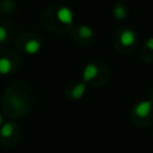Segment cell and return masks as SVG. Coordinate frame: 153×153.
<instances>
[{
    "instance_id": "cell-11",
    "label": "cell",
    "mask_w": 153,
    "mask_h": 153,
    "mask_svg": "<svg viewBox=\"0 0 153 153\" xmlns=\"http://www.w3.org/2000/svg\"><path fill=\"white\" fill-rule=\"evenodd\" d=\"M7 36H8V32H7L6 27L2 26V25H0V43L5 42L7 39Z\"/></svg>"
},
{
    "instance_id": "cell-4",
    "label": "cell",
    "mask_w": 153,
    "mask_h": 153,
    "mask_svg": "<svg viewBox=\"0 0 153 153\" xmlns=\"http://www.w3.org/2000/svg\"><path fill=\"white\" fill-rule=\"evenodd\" d=\"M97 74H98V67L94 63H88L85 66L82 71V81L84 82L91 81L93 78H96Z\"/></svg>"
},
{
    "instance_id": "cell-7",
    "label": "cell",
    "mask_w": 153,
    "mask_h": 153,
    "mask_svg": "<svg viewBox=\"0 0 153 153\" xmlns=\"http://www.w3.org/2000/svg\"><path fill=\"white\" fill-rule=\"evenodd\" d=\"M12 71V62L7 57H0V74L6 75Z\"/></svg>"
},
{
    "instance_id": "cell-13",
    "label": "cell",
    "mask_w": 153,
    "mask_h": 153,
    "mask_svg": "<svg viewBox=\"0 0 153 153\" xmlns=\"http://www.w3.org/2000/svg\"><path fill=\"white\" fill-rule=\"evenodd\" d=\"M2 126V117H1V115H0V127Z\"/></svg>"
},
{
    "instance_id": "cell-6",
    "label": "cell",
    "mask_w": 153,
    "mask_h": 153,
    "mask_svg": "<svg viewBox=\"0 0 153 153\" xmlns=\"http://www.w3.org/2000/svg\"><path fill=\"white\" fill-rule=\"evenodd\" d=\"M85 91H86V82L82 81V82H79L78 85H75V86L72 88L71 94H72V97H73L74 99H80V98L84 96Z\"/></svg>"
},
{
    "instance_id": "cell-9",
    "label": "cell",
    "mask_w": 153,
    "mask_h": 153,
    "mask_svg": "<svg viewBox=\"0 0 153 153\" xmlns=\"http://www.w3.org/2000/svg\"><path fill=\"white\" fill-rule=\"evenodd\" d=\"M12 133H13V123H5V124H2L1 126V128H0V135L2 136V137H8V136H11L12 135Z\"/></svg>"
},
{
    "instance_id": "cell-1",
    "label": "cell",
    "mask_w": 153,
    "mask_h": 153,
    "mask_svg": "<svg viewBox=\"0 0 153 153\" xmlns=\"http://www.w3.org/2000/svg\"><path fill=\"white\" fill-rule=\"evenodd\" d=\"M56 17H57L59 22L65 25H71L74 19V14H73L72 10L67 6H61L56 12Z\"/></svg>"
},
{
    "instance_id": "cell-10",
    "label": "cell",
    "mask_w": 153,
    "mask_h": 153,
    "mask_svg": "<svg viewBox=\"0 0 153 153\" xmlns=\"http://www.w3.org/2000/svg\"><path fill=\"white\" fill-rule=\"evenodd\" d=\"M114 16H115V18H117V19H123V18L126 17V8H124L122 5L117 4V5L114 7Z\"/></svg>"
},
{
    "instance_id": "cell-12",
    "label": "cell",
    "mask_w": 153,
    "mask_h": 153,
    "mask_svg": "<svg viewBox=\"0 0 153 153\" xmlns=\"http://www.w3.org/2000/svg\"><path fill=\"white\" fill-rule=\"evenodd\" d=\"M146 45H147V48H148L149 50H152V49H153V39H152V38H148L147 42H146Z\"/></svg>"
},
{
    "instance_id": "cell-8",
    "label": "cell",
    "mask_w": 153,
    "mask_h": 153,
    "mask_svg": "<svg viewBox=\"0 0 153 153\" xmlns=\"http://www.w3.org/2000/svg\"><path fill=\"white\" fill-rule=\"evenodd\" d=\"M78 32H79V36H80L81 38H85V39L91 38V37H93V35H94L93 30H92L90 26H87V25H80L79 29H78Z\"/></svg>"
},
{
    "instance_id": "cell-2",
    "label": "cell",
    "mask_w": 153,
    "mask_h": 153,
    "mask_svg": "<svg viewBox=\"0 0 153 153\" xmlns=\"http://www.w3.org/2000/svg\"><path fill=\"white\" fill-rule=\"evenodd\" d=\"M151 110H152V102L149 99L139 102L135 105V108H134V112L139 117H146V116H148L151 114Z\"/></svg>"
},
{
    "instance_id": "cell-5",
    "label": "cell",
    "mask_w": 153,
    "mask_h": 153,
    "mask_svg": "<svg viewBox=\"0 0 153 153\" xmlns=\"http://www.w3.org/2000/svg\"><path fill=\"white\" fill-rule=\"evenodd\" d=\"M24 50L26 54L29 55H35L37 54L39 50H41V43L37 39H30L25 43V47H24Z\"/></svg>"
},
{
    "instance_id": "cell-3",
    "label": "cell",
    "mask_w": 153,
    "mask_h": 153,
    "mask_svg": "<svg viewBox=\"0 0 153 153\" xmlns=\"http://www.w3.org/2000/svg\"><path fill=\"white\" fill-rule=\"evenodd\" d=\"M135 39H136L135 32H134L133 30H130V29H124V30L121 32V35H120V42H121V44L124 45V47H130V45H133L134 42H135Z\"/></svg>"
}]
</instances>
